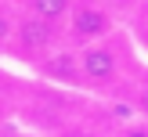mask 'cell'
<instances>
[{
  "mask_svg": "<svg viewBox=\"0 0 148 137\" xmlns=\"http://www.w3.org/2000/svg\"><path fill=\"white\" fill-rule=\"evenodd\" d=\"M58 36H62V29H58V25H47V22H40V18H33V14L22 11L7 54H11L14 61L36 69V65H43L58 47H62V40H58Z\"/></svg>",
  "mask_w": 148,
  "mask_h": 137,
  "instance_id": "obj_1",
  "label": "cell"
},
{
  "mask_svg": "<svg viewBox=\"0 0 148 137\" xmlns=\"http://www.w3.org/2000/svg\"><path fill=\"white\" fill-rule=\"evenodd\" d=\"M112 33H116V18H112V11H108L105 4H98V0H76L72 11H69V18H65V40H69V47H76V50L108 40Z\"/></svg>",
  "mask_w": 148,
  "mask_h": 137,
  "instance_id": "obj_2",
  "label": "cell"
},
{
  "mask_svg": "<svg viewBox=\"0 0 148 137\" xmlns=\"http://www.w3.org/2000/svg\"><path fill=\"white\" fill-rule=\"evenodd\" d=\"M119 47L112 43V36L101 43H90V47H79V72H83V90H112L116 79H119Z\"/></svg>",
  "mask_w": 148,
  "mask_h": 137,
  "instance_id": "obj_3",
  "label": "cell"
},
{
  "mask_svg": "<svg viewBox=\"0 0 148 137\" xmlns=\"http://www.w3.org/2000/svg\"><path fill=\"white\" fill-rule=\"evenodd\" d=\"M36 76L54 87H79L83 90V72H79V50L76 47H58L43 65H36Z\"/></svg>",
  "mask_w": 148,
  "mask_h": 137,
  "instance_id": "obj_4",
  "label": "cell"
},
{
  "mask_svg": "<svg viewBox=\"0 0 148 137\" xmlns=\"http://www.w3.org/2000/svg\"><path fill=\"white\" fill-rule=\"evenodd\" d=\"M72 4L76 0H22V11L40 18V22H47V25H58L65 33V18H69Z\"/></svg>",
  "mask_w": 148,
  "mask_h": 137,
  "instance_id": "obj_5",
  "label": "cell"
},
{
  "mask_svg": "<svg viewBox=\"0 0 148 137\" xmlns=\"http://www.w3.org/2000/svg\"><path fill=\"white\" fill-rule=\"evenodd\" d=\"M14 25H18V14H11L7 7H0V50H7V47H11Z\"/></svg>",
  "mask_w": 148,
  "mask_h": 137,
  "instance_id": "obj_6",
  "label": "cell"
},
{
  "mask_svg": "<svg viewBox=\"0 0 148 137\" xmlns=\"http://www.w3.org/2000/svg\"><path fill=\"white\" fill-rule=\"evenodd\" d=\"M134 108H137V115L148 123V79L137 83V90H134Z\"/></svg>",
  "mask_w": 148,
  "mask_h": 137,
  "instance_id": "obj_7",
  "label": "cell"
},
{
  "mask_svg": "<svg viewBox=\"0 0 148 137\" xmlns=\"http://www.w3.org/2000/svg\"><path fill=\"white\" fill-rule=\"evenodd\" d=\"M54 137H98V134H94V130H87V126H62Z\"/></svg>",
  "mask_w": 148,
  "mask_h": 137,
  "instance_id": "obj_8",
  "label": "cell"
},
{
  "mask_svg": "<svg viewBox=\"0 0 148 137\" xmlns=\"http://www.w3.org/2000/svg\"><path fill=\"white\" fill-rule=\"evenodd\" d=\"M119 137H148V123L141 119V123H134V126H123Z\"/></svg>",
  "mask_w": 148,
  "mask_h": 137,
  "instance_id": "obj_9",
  "label": "cell"
},
{
  "mask_svg": "<svg viewBox=\"0 0 148 137\" xmlns=\"http://www.w3.org/2000/svg\"><path fill=\"white\" fill-rule=\"evenodd\" d=\"M0 137H29V134L18 126V123H7L4 119V123H0Z\"/></svg>",
  "mask_w": 148,
  "mask_h": 137,
  "instance_id": "obj_10",
  "label": "cell"
},
{
  "mask_svg": "<svg viewBox=\"0 0 148 137\" xmlns=\"http://www.w3.org/2000/svg\"><path fill=\"white\" fill-rule=\"evenodd\" d=\"M141 43H145V50H148V18L141 22Z\"/></svg>",
  "mask_w": 148,
  "mask_h": 137,
  "instance_id": "obj_11",
  "label": "cell"
},
{
  "mask_svg": "<svg viewBox=\"0 0 148 137\" xmlns=\"http://www.w3.org/2000/svg\"><path fill=\"white\" fill-rule=\"evenodd\" d=\"M0 123H4V108H0Z\"/></svg>",
  "mask_w": 148,
  "mask_h": 137,
  "instance_id": "obj_12",
  "label": "cell"
}]
</instances>
